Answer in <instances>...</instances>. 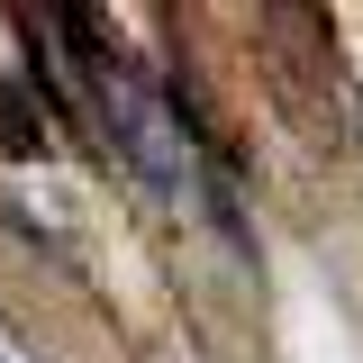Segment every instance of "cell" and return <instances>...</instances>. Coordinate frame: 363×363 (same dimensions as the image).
<instances>
[{
    "label": "cell",
    "mask_w": 363,
    "mask_h": 363,
    "mask_svg": "<svg viewBox=\"0 0 363 363\" xmlns=\"http://www.w3.org/2000/svg\"><path fill=\"white\" fill-rule=\"evenodd\" d=\"M0 145H9V155H37L45 136H37V118H28V109H18V91L0 82Z\"/></svg>",
    "instance_id": "obj_1"
}]
</instances>
